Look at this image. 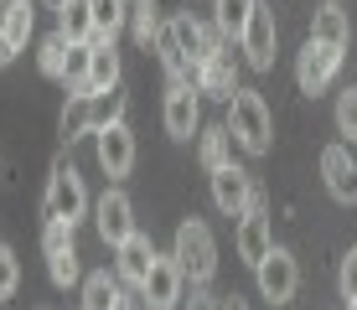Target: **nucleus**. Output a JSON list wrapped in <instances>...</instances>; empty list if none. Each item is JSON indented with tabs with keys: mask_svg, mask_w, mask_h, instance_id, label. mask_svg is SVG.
Returning a JSON list of instances; mask_svg holds the SVG:
<instances>
[{
	"mask_svg": "<svg viewBox=\"0 0 357 310\" xmlns=\"http://www.w3.org/2000/svg\"><path fill=\"white\" fill-rule=\"evenodd\" d=\"M347 310H357V300H347Z\"/></svg>",
	"mask_w": 357,
	"mask_h": 310,
	"instance_id": "obj_40",
	"label": "nucleus"
},
{
	"mask_svg": "<svg viewBox=\"0 0 357 310\" xmlns=\"http://www.w3.org/2000/svg\"><path fill=\"white\" fill-rule=\"evenodd\" d=\"M98 119H93V93H68V109H63V140H83V134H93Z\"/></svg>",
	"mask_w": 357,
	"mask_h": 310,
	"instance_id": "obj_24",
	"label": "nucleus"
},
{
	"mask_svg": "<svg viewBox=\"0 0 357 310\" xmlns=\"http://www.w3.org/2000/svg\"><path fill=\"white\" fill-rule=\"evenodd\" d=\"M89 57H93V42H73L68 47V68H63L68 93H89Z\"/></svg>",
	"mask_w": 357,
	"mask_h": 310,
	"instance_id": "obj_28",
	"label": "nucleus"
},
{
	"mask_svg": "<svg viewBox=\"0 0 357 310\" xmlns=\"http://www.w3.org/2000/svg\"><path fill=\"white\" fill-rule=\"evenodd\" d=\"M47 6H52V10H57V6H63V0H47Z\"/></svg>",
	"mask_w": 357,
	"mask_h": 310,
	"instance_id": "obj_39",
	"label": "nucleus"
},
{
	"mask_svg": "<svg viewBox=\"0 0 357 310\" xmlns=\"http://www.w3.org/2000/svg\"><path fill=\"white\" fill-rule=\"evenodd\" d=\"M31 26H36V6L31 0H6V6H0V36H6L16 52L31 42Z\"/></svg>",
	"mask_w": 357,
	"mask_h": 310,
	"instance_id": "obj_19",
	"label": "nucleus"
},
{
	"mask_svg": "<svg viewBox=\"0 0 357 310\" xmlns=\"http://www.w3.org/2000/svg\"><path fill=\"white\" fill-rule=\"evenodd\" d=\"M114 310H135V305H130V300H119V305H114Z\"/></svg>",
	"mask_w": 357,
	"mask_h": 310,
	"instance_id": "obj_38",
	"label": "nucleus"
},
{
	"mask_svg": "<svg viewBox=\"0 0 357 310\" xmlns=\"http://www.w3.org/2000/svg\"><path fill=\"white\" fill-rule=\"evenodd\" d=\"M213 6H218V10H213V26L223 31V42H238L259 0H213Z\"/></svg>",
	"mask_w": 357,
	"mask_h": 310,
	"instance_id": "obj_26",
	"label": "nucleus"
},
{
	"mask_svg": "<svg viewBox=\"0 0 357 310\" xmlns=\"http://www.w3.org/2000/svg\"><path fill=\"white\" fill-rule=\"evenodd\" d=\"M337 134H342L347 145L357 140V83H352V88L337 98Z\"/></svg>",
	"mask_w": 357,
	"mask_h": 310,
	"instance_id": "obj_32",
	"label": "nucleus"
},
{
	"mask_svg": "<svg viewBox=\"0 0 357 310\" xmlns=\"http://www.w3.org/2000/svg\"><path fill=\"white\" fill-rule=\"evenodd\" d=\"M254 284H259V295L269 305H290L295 290H301V264H295V254L275 243L259 264H254Z\"/></svg>",
	"mask_w": 357,
	"mask_h": 310,
	"instance_id": "obj_4",
	"label": "nucleus"
},
{
	"mask_svg": "<svg viewBox=\"0 0 357 310\" xmlns=\"http://www.w3.org/2000/svg\"><path fill=\"white\" fill-rule=\"evenodd\" d=\"M93 119H98V130H104V124H119V119H125V88L93 93Z\"/></svg>",
	"mask_w": 357,
	"mask_h": 310,
	"instance_id": "obj_31",
	"label": "nucleus"
},
{
	"mask_svg": "<svg viewBox=\"0 0 357 310\" xmlns=\"http://www.w3.org/2000/svg\"><path fill=\"white\" fill-rule=\"evenodd\" d=\"M10 57H16V47H10V42H6V36H0V68H6V62H10Z\"/></svg>",
	"mask_w": 357,
	"mask_h": 310,
	"instance_id": "obj_37",
	"label": "nucleus"
},
{
	"mask_svg": "<svg viewBox=\"0 0 357 310\" xmlns=\"http://www.w3.org/2000/svg\"><path fill=\"white\" fill-rule=\"evenodd\" d=\"M275 42H280L275 16H269L264 6H254L249 26H243V36H238V47H243V57H249L254 72H269V68H275Z\"/></svg>",
	"mask_w": 357,
	"mask_h": 310,
	"instance_id": "obj_10",
	"label": "nucleus"
},
{
	"mask_svg": "<svg viewBox=\"0 0 357 310\" xmlns=\"http://www.w3.org/2000/svg\"><path fill=\"white\" fill-rule=\"evenodd\" d=\"M161 119H166V134H171V140H192V134L202 130V104H197V88H192V83H171Z\"/></svg>",
	"mask_w": 357,
	"mask_h": 310,
	"instance_id": "obj_11",
	"label": "nucleus"
},
{
	"mask_svg": "<svg viewBox=\"0 0 357 310\" xmlns=\"http://www.w3.org/2000/svg\"><path fill=\"white\" fill-rule=\"evenodd\" d=\"M57 31L68 42H93V0H63L57 6Z\"/></svg>",
	"mask_w": 357,
	"mask_h": 310,
	"instance_id": "obj_23",
	"label": "nucleus"
},
{
	"mask_svg": "<svg viewBox=\"0 0 357 310\" xmlns=\"http://www.w3.org/2000/svg\"><path fill=\"white\" fill-rule=\"evenodd\" d=\"M93 145H98V166H104V176H130V166H135V134H130L125 119L93 130Z\"/></svg>",
	"mask_w": 357,
	"mask_h": 310,
	"instance_id": "obj_12",
	"label": "nucleus"
},
{
	"mask_svg": "<svg viewBox=\"0 0 357 310\" xmlns=\"http://www.w3.org/2000/svg\"><path fill=\"white\" fill-rule=\"evenodd\" d=\"M130 21V0H93V42H114Z\"/></svg>",
	"mask_w": 357,
	"mask_h": 310,
	"instance_id": "obj_27",
	"label": "nucleus"
},
{
	"mask_svg": "<svg viewBox=\"0 0 357 310\" xmlns=\"http://www.w3.org/2000/svg\"><path fill=\"white\" fill-rule=\"evenodd\" d=\"M68 36L63 31H52V36H47V42H42V52H36V62H42V72H47V78H63V68H68Z\"/></svg>",
	"mask_w": 357,
	"mask_h": 310,
	"instance_id": "obj_30",
	"label": "nucleus"
},
{
	"mask_svg": "<svg viewBox=\"0 0 357 310\" xmlns=\"http://www.w3.org/2000/svg\"><path fill=\"white\" fill-rule=\"evenodd\" d=\"M119 88V52L114 42H93V57H89V93H109Z\"/></svg>",
	"mask_w": 357,
	"mask_h": 310,
	"instance_id": "obj_20",
	"label": "nucleus"
},
{
	"mask_svg": "<svg viewBox=\"0 0 357 310\" xmlns=\"http://www.w3.org/2000/svg\"><path fill=\"white\" fill-rule=\"evenodd\" d=\"M233 248H238L243 264H259V258L275 248V233H269V212L259 207H249V212L238 217V233H233Z\"/></svg>",
	"mask_w": 357,
	"mask_h": 310,
	"instance_id": "obj_17",
	"label": "nucleus"
},
{
	"mask_svg": "<svg viewBox=\"0 0 357 310\" xmlns=\"http://www.w3.org/2000/svg\"><path fill=\"white\" fill-rule=\"evenodd\" d=\"M187 300V295H181ZM187 310H218V300L207 295V284H192V300H187Z\"/></svg>",
	"mask_w": 357,
	"mask_h": 310,
	"instance_id": "obj_35",
	"label": "nucleus"
},
{
	"mask_svg": "<svg viewBox=\"0 0 357 310\" xmlns=\"http://www.w3.org/2000/svg\"><path fill=\"white\" fill-rule=\"evenodd\" d=\"M93 228H98V238L109 248H119L135 233V207H130V196L119 192V186H109V192L93 202Z\"/></svg>",
	"mask_w": 357,
	"mask_h": 310,
	"instance_id": "obj_8",
	"label": "nucleus"
},
{
	"mask_svg": "<svg viewBox=\"0 0 357 310\" xmlns=\"http://www.w3.org/2000/svg\"><path fill=\"white\" fill-rule=\"evenodd\" d=\"M197 160H202L207 171H218V166H228V160H233L228 124H207V130H197Z\"/></svg>",
	"mask_w": 357,
	"mask_h": 310,
	"instance_id": "obj_22",
	"label": "nucleus"
},
{
	"mask_svg": "<svg viewBox=\"0 0 357 310\" xmlns=\"http://www.w3.org/2000/svg\"><path fill=\"white\" fill-rule=\"evenodd\" d=\"M207 176H213V207L223 217H243L249 212V196H254V176L243 166H218V171H207Z\"/></svg>",
	"mask_w": 357,
	"mask_h": 310,
	"instance_id": "obj_9",
	"label": "nucleus"
},
{
	"mask_svg": "<svg viewBox=\"0 0 357 310\" xmlns=\"http://www.w3.org/2000/svg\"><path fill=\"white\" fill-rule=\"evenodd\" d=\"M171 31H176V42H181V52L192 57V68L202 57H213L218 47H223V31L218 26H202V21L192 16V10H181V16H171Z\"/></svg>",
	"mask_w": 357,
	"mask_h": 310,
	"instance_id": "obj_16",
	"label": "nucleus"
},
{
	"mask_svg": "<svg viewBox=\"0 0 357 310\" xmlns=\"http://www.w3.org/2000/svg\"><path fill=\"white\" fill-rule=\"evenodd\" d=\"M125 300V279L109 274V269H93V274H83V310H114Z\"/></svg>",
	"mask_w": 357,
	"mask_h": 310,
	"instance_id": "obj_18",
	"label": "nucleus"
},
{
	"mask_svg": "<svg viewBox=\"0 0 357 310\" xmlns=\"http://www.w3.org/2000/svg\"><path fill=\"white\" fill-rule=\"evenodd\" d=\"M42 248H47V274H52V284L68 290V284L83 279V264H78V248H73V228L68 222H47Z\"/></svg>",
	"mask_w": 357,
	"mask_h": 310,
	"instance_id": "obj_7",
	"label": "nucleus"
},
{
	"mask_svg": "<svg viewBox=\"0 0 357 310\" xmlns=\"http://www.w3.org/2000/svg\"><path fill=\"white\" fill-rule=\"evenodd\" d=\"M151 264H155V243H151V233H140V228H135L130 238L114 248V274L125 279V284H145Z\"/></svg>",
	"mask_w": 357,
	"mask_h": 310,
	"instance_id": "obj_15",
	"label": "nucleus"
},
{
	"mask_svg": "<svg viewBox=\"0 0 357 310\" xmlns=\"http://www.w3.org/2000/svg\"><path fill=\"white\" fill-rule=\"evenodd\" d=\"M16 284H21V264H16V254H10V248H0V300H6V295H16Z\"/></svg>",
	"mask_w": 357,
	"mask_h": 310,
	"instance_id": "obj_33",
	"label": "nucleus"
},
{
	"mask_svg": "<svg viewBox=\"0 0 357 310\" xmlns=\"http://www.w3.org/2000/svg\"><path fill=\"white\" fill-rule=\"evenodd\" d=\"M337 284H342V300H357V248L347 258H342V269H337Z\"/></svg>",
	"mask_w": 357,
	"mask_h": 310,
	"instance_id": "obj_34",
	"label": "nucleus"
},
{
	"mask_svg": "<svg viewBox=\"0 0 357 310\" xmlns=\"http://www.w3.org/2000/svg\"><path fill=\"white\" fill-rule=\"evenodd\" d=\"M342 52L347 47H331V42H305L301 47V57H295V83H301V93H321L331 78H337V68H342Z\"/></svg>",
	"mask_w": 357,
	"mask_h": 310,
	"instance_id": "obj_5",
	"label": "nucleus"
},
{
	"mask_svg": "<svg viewBox=\"0 0 357 310\" xmlns=\"http://www.w3.org/2000/svg\"><path fill=\"white\" fill-rule=\"evenodd\" d=\"M155 52H161L166 72H171V83H197V68H192V57L181 52V42H176V31H171V21H166L161 31H155Z\"/></svg>",
	"mask_w": 357,
	"mask_h": 310,
	"instance_id": "obj_21",
	"label": "nucleus"
},
{
	"mask_svg": "<svg viewBox=\"0 0 357 310\" xmlns=\"http://www.w3.org/2000/svg\"><path fill=\"white\" fill-rule=\"evenodd\" d=\"M197 93H213V98H223V104L238 93V62H233L228 47H218L213 57L197 62Z\"/></svg>",
	"mask_w": 357,
	"mask_h": 310,
	"instance_id": "obj_14",
	"label": "nucleus"
},
{
	"mask_svg": "<svg viewBox=\"0 0 357 310\" xmlns=\"http://www.w3.org/2000/svg\"><path fill=\"white\" fill-rule=\"evenodd\" d=\"M130 31L140 47H155V31H161V21H155V0H135L130 6Z\"/></svg>",
	"mask_w": 357,
	"mask_h": 310,
	"instance_id": "obj_29",
	"label": "nucleus"
},
{
	"mask_svg": "<svg viewBox=\"0 0 357 310\" xmlns=\"http://www.w3.org/2000/svg\"><path fill=\"white\" fill-rule=\"evenodd\" d=\"M89 212V192H83V176L68 166V160H57L52 176H47V196H42V217L47 222H68V228H78V217Z\"/></svg>",
	"mask_w": 357,
	"mask_h": 310,
	"instance_id": "obj_3",
	"label": "nucleus"
},
{
	"mask_svg": "<svg viewBox=\"0 0 357 310\" xmlns=\"http://www.w3.org/2000/svg\"><path fill=\"white\" fill-rule=\"evenodd\" d=\"M140 295H145V310H176L181 295H187V274H181V264L171 254L166 258L155 254V264H151V274H145Z\"/></svg>",
	"mask_w": 357,
	"mask_h": 310,
	"instance_id": "obj_6",
	"label": "nucleus"
},
{
	"mask_svg": "<svg viewBox=\"0 0 357 310\" xmlns=\"http://www.w3.org/2000/svg\"><path fill=\"white\" fill-rule=\"evenodd\" d=\"M228 134L233 145H243L249 155H264L275 145V114H269L259 88H238L228 98Z\"/></svg>",
	"mask_w": 357,
	"mask_h": 310,
	"instance_id": "obj_1",
	"label": "nucleus"
},
{
	"mask_svg": "<svg viewBox=\"0 0 357 310\" xmlns=\"http://www.w3.org/2000/svg\"><path fill=\"white\" fill-rule=\"evenodd\" d=\"M311 36H316V42H331V47H347V36H352L347 10H342L337 0H326V6L311 16Z\"/></svg>",
	"mask_w": 357,
	"mask_h": 310,
	"instance_id": "obj_25",
	"label": "nucleus"
},
{
	"mask_svg": "<svg viewBox=\"0 0 357 310\" xmlns=\"http://www.w3.org/2000/svg\"><path fill=\"white\" fill-rule=\"evenodd\" d=\"M0 6H6V0H0Z\"/></svg>",
	"mask_w": 357,
	"mask_h": 310,
	"instance_id": "obj_41",
	"label": "nucleus"
},
{
	"mask_svg": "<svg viewBox=\"0 0 357 310\" xmlns=\"http://www.w3.org/2000/svg\"><path fill=\"white\" fill-rule=\"evenodd\" d=\"M321 176H326V192L337 202H357V155L347 150V140L321 150Z\"/></svg>",
	"mask_w": 357,
	"mask_h": 310,
	"instance_id": "obj_13",
	"label": "nucleus"
},
{
	"mask_svg": "<svg viewBox=\"0 0 357 310\" xmlns=\"http://www.w3.org/2000/svg\"><path fill=\"white\" fill-rule=\"evenodd\" d=\"M218 310H249V305H243L238 295H228V300H218Z\"/></svg>",
	"mask_w": 357,
	"mask_h": 310,
	"instance_id": "obj_36",
	"label": "nucleus"
},
{
	"mask_svg": "<svg viewBox=\"0 0 357 310\" xmlns=\"http://www.w3.org/2000/svg\"><path fill=\"white\" fill-rule=\"evenodd\" d=\"M171 258L181 264V274L192 284H207L218 274V243H213V228L202 217H187L176 228V243H171Z\"/></svg>",
	"mask_w": 357,
	"mask_h": 310,
	"instance_id": "obj_2",
	"label": "nucleus"
}]
</instances>
